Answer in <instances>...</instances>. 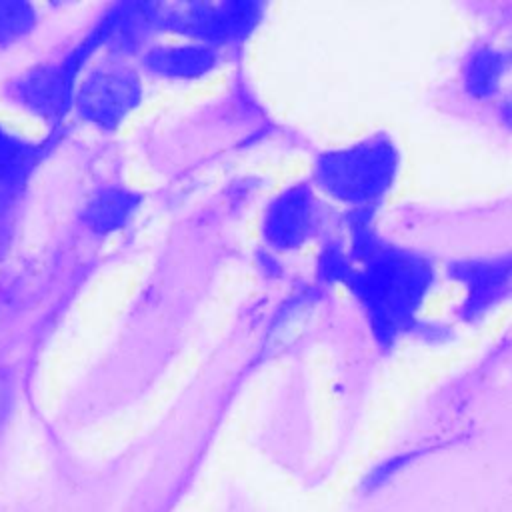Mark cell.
<instances>
[{
	"label": "cell",
	"mask_w": 512,
	"mask_h": 512,
	"mask_svg": "<svg viewBox=\"0 0 512 512\" xmlns=\"http://www.w3.org/2000/svg\"><path fill=\"white\" fill-rule=\"evenodd\" d=\"M506 66V54L498 46L482 44L474 48L462 68V82L466 92L478 100L492 98L504 80Z\"/></svg>",
	"instance_id": "10"
},
{
	"label": "cell",
	"mask_w": 512,
	"mask_h": 512,
	"mask_svg": "<svg viewBox=\"0 0 512 512\" xmlns=\"http://www.w3.org/2000/svg\"><path fill=\"white\" fill-rule=\"evenodd\" d=\"M322 222L320 194L310 182H294L266 204L260 234L270 250L296 252L320 234Z\"/></svg>",
	"instance_id": "6"
},
{
	"label": "cell",
	"mask_w": 512,
	"mask_h": 512,
	"mask_svg": "<svg viewBox=\"0 0 512 512\" xmlns=\"http://www.w3.org/2000/svg\"><path fill=\"white\" fill-rule=\"evenodd\" d=\"M264 14V4L244 0L160 4L162 34L198 42L222 54L246 44L260 28Z\"/></svg>",
	"instance_id": "5"
},
{
	"label": "cell",
	"mask_w": 512,
	"mask_h": 512,
	"mask_svg": "<svg viewBox=\"0 0 512 512\" xmlns=\"http://www.w3.org/2000/svg\"><path fill=\"white\" fill-rule=\"evenodd\" d=\"M222 52L198 42L176 38L154 42L138 58L136 66L144 78L168 84H192L212 76L222 64Z\"/></svg>",
	"instance_id": "7"
},
{
	"label": "cell",
	"mask_w": 512,
	"mask_h": 512,
	"mask_svg": "<svg viewBox=\"0 0 512 512\" xmlns=\"http://www.w3.org/2000/svg\"><path fill=\"white\" fill-rule=\"evenodd\" d=\"M38 158V148L22 140L12 130L0 124V184H8L14 178L24 176L34 160Z\"/></svg>",
	"instance_id": "11"
},
{
	"label": "cell",
	"mask_w": 512,
	"mask_h": 512,
	"mask_svg": "<svg viewBox=\"0 0 512 512\" xmlns=\"http://www.w3.org/2000/svg\"><path fill=\"white\" fill-rule=\"evenodd\" d=\"M104 48L102 20L62 58L36 64L12 78L8 94L30 114L58 124L70 110L76 86L86 72L92 56Z\"/></svg>",
	"instance_id": "3"
},
{
	"label": "cell",
	"mask_w": 512,
	"mask_h": 512,
	"mask_svg": "<svg viewBox=\"0 0 512 512\" xmlns=\"http://www.w3.org/2000/svg\"><path fill=\"white\" fill-rule=\"evenodd\" d=\"M38 24V10L30 2H0V46H12L26 36Z\"/></svg>",
	"instance_id": "12"
},
{
	"label": "cell",
	"mask_w": 512,
	"mask_h": 512,
	"mask_svg": "<svg viewBox=\"0 0 512 512\" xmlns=\"http://www.w3.org/2000/svg\"><path fill=\"white\" fill-rule=\"evenodd\" d=\"M350 214V268L342 284L374 340L386 348L416 328L434 290L436 268L418 250L382 238L372 226V212Z\"/></svg>",
	"instance_id": "1"
},
{
	"label": "cell",
	"mask_w": 512,
	"mask_h": 512,
	"mask_svg": "<svg viewBox=\"0 0 512 512\" xmlns=\"http://www.w3.org/2000/svg\"><path fill=\"white\" fill-rule=\"evenodd\" d=\"M144 94L146 84L138 66L124 58L106 56L82 74L72 112L96 130L114 132L142 106Z\"/></svg>",
	"instance_id": "4"
},
{
	"label": "cell",
	"mask_w": 512,
	"mask_h": 512,
	"mask_svg": "<svg viewBox=\"0 0 512 512\" xmlns=\"http://www.w3.org/2000/svg\"><path fill=\"white\" fill-rule=\"evenodd\" d=\"M142 202L144 196L138 190L120 184H106L88 196L80 218L92 234L110 236L134 220Z\"/></svg>",
	"instance_id": "9"
},
{
	"label": "cell",
	"mask_w": 512,
	"mask_h": 512,
	"mask_svg": "<svg viewBox=\"0 0 512 512\" xmlns=\"http://www.w3.org/2000/svg\"><path fill=\"white\" fill-rule=\"evenodd\" d=\"M450 276L462 286L460 318L476 320L504 300L510 286V260L502 258H468L450 268Z\"/></svg>",
	"instance_id": "8"
},
{
	"label": "cell",
	"mask_w": 512,
	"mask_h": 512,
	"mask_svg": "<svg viewBox=\"0 0 512 512\" xmlns=\"http://www.w3.org/2000/svg\"><path fill=\"white\" fill-rule=\"evenodd\" d=\"M402 174V150L388 132L324 150L312 168L314 190L350 212H374L396 188Z\"/></svg>",
	"instance_id": "2"
}]
</instances>
